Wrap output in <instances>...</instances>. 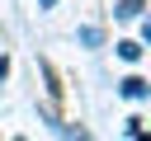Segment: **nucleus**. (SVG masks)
Listing matches in <instances>:
<instances>
[{
	"mask_svg": "<svg viewBox=\"0 0 151 141\" xmlns=\"http://www.w3.org/2000/svg\"><path fill=\"white\" fill-rule=\"evenodd\" d=\"M118 56H123V61H137V56H142V42H118Z\"/></svg>",
	"mask_w": 151,
	"mask_h": 141,
	"instance_id": "4",
	"label": "nucleus"
},
{
	"mask_svg": "<svg viewBox=\"0 0 151 141\" xmlns=\"http://www.w3.org/2000/svg\"><path fill=\"white\" fill-rule=\"evenodd\" d=\"M76 141H90V136H76Z\"/></svg>",
	"mask_w": 151,
	"mask_h": 141,
	"instance_id": "7",
	"label": "nucleus"
},
{
	"mask_svg": "<svg viewBox=\"0 0 151 141\" xmlns=\"http://www.w3.org/2000/svg\"><path fill=\"white\" fill-rule=\"evenodd\" d=\"M42 80H47V94H52V99H61V80H57V70H52L47 61H42Z\"/></svg>",
	"mask_w": 151,
	"mask_h": 141,
	"instance_id": "2",
	"label": "nucleus"
},
{
	"mask_svg": "<svg viewBox=\"0 0 151 141\" xmlns=\"http://www.w3.org/2000/svg\"><path fill=\"white\" fill-rule=\"evenodd\" d=\"M123 94H127V99H146V80H142V75H127V80H123Z\"/></svg>",
	"mask_w": 151,
	"mask_h": 141,
	"instance_id": "1",
	"label": "nucleus"
},
{
	"mask_svg": "<svg viewBox=\"0 0 151 141\" xmlns=\"http://www.w3.org/2000/svg\"><path fill=\"white\" fill-rule=\"evenodd\" d=\"M142 5H146V0H123L113 14H118V19H137V14H142Z\"/></svg>",
	"mask_w": 151,
	"mask_h": 141,
	"instance_id": "3",
	"label": "nucleus"
},
{
	"mask_svg": "<svg viewBox=\"0 0 151 141\" xmlns=\"http://www.w3.org/2000/svg\"><path fill=\"white\" fill-rule=\"evenodd\" d=\"M38 5H42V9H52V5H57V0H38Z\"/></svg>",
	"mask_w": 151,
	"mask_h": 141,
	"instance_id": "6",
	"label": "nucleus"
},
{
	"mask_svg": "<svg viewBox=\"0 0 151 141\" xmlns=\"http://www.w3.org/2000/svg\"><path fill=\"white\" fill-rule=\"evenodd\" d=\"M80 42H85V47H99L104 33H99V28H80Z\"/></svg>",
	"mask_w": 151,
	"mask_h": 141,
	"instance_id": "5",
	"label": "nucleus"
}]
</instances>
